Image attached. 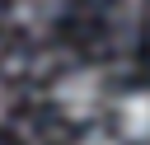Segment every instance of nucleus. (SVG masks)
<instances>
[{
	"instance_id": "obj_4",
	"label": "nucleus",
	"mask_w": 150,
	"mask_h": 145,
	"mask_svg": "<svg viewBox=\"0 0 150 145\" xmlns=\"http://www.w3.org/2000/svg\"><path fill=\"white\" fill-rule=\"evenodd\" d=\"M75 145H122V140H117V136H108V131H98V126H94V131H84V136H80V140H75Z\"/></svg>"
},
{
	"instance_id": "obj_5",
	"label": "nucleus",
	"mask_w": 150,
	"mask_h": 145,
	"mask_svg": "<svg viewBox=\"0 0 150 145\" xmlns=\"http://www.w3.org/2000/svg\"><path fill=\"white\" fill-rule=\"evenodd\" d=\"M5 112H9V89H5V80H0V122H5Z\"/></svg>"
},
{
	"instance_id": "obj_1",
	"label": "nucleus",
	"mask_w": 150,
	"mask_h": 145,
	"mask_svg": "<svg viewBox=\"0 0 150 145\" xmlns=\"http://www.w3.org/2000/svg\"><path fill=\"white\" fill-rule=\"evenodd\" d=\"M108 75L98 70V65H75V70H66L56 84H52V103H56V112L66 117V122H75V126H94L103 112H108Z\"/></svg>"
},
{
	"instance_id": "obj_3",
	"label": "nucleus",
	"mask_w": 150,
	"mask_h": 145,
	"mask_svg": "<svg viewBox=\"0 0 150 145\" xmlns=\"http://www.w3.org/2000/svg\"><path fill=\"white\" fill-rule=\"evenodd\" d=\"M61 14H66V0H14V23H23L28 33L52 28Z\"/></svg>"
},
{
	"instance_id": "obj_2",
	"label": "nucleus",
	"mask_w": 150,
	"mask_h": 145,
	"mask_svg": "<svg viewBox=\"0 0 150 145\" xmlns=\"http://www.w3.org/2000/svg\"><path fill=\"white\" fill-rule=\"evenodd\" d=\"M112 122L122 145H150V89H127L112 98Z\"/></svg>"
}]
</instances>
